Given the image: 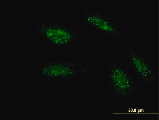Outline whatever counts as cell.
Listing matches in <instances>:
<instances>
[{"instance_id":"6da1fadb","label":"cell","mask_w":159,"mask_h":120,"mask_svg":"<svg viewBox=\"0 0 159 120\" xmlns=\"http://www.w3.org/2000/svg\"><path fill=\"white\" fill-rule=\"evenodd\" d=\"M35 30L44 42L55 48H69L79 36L74 27L57 21L38 24Z\"/></svg>"},{"instance_id":"7a4b0ae2","label":"cell","mask_w":159,"mask_h":120,"mask_svg":"<svg viewBox=\"0 0 159 120\" xmlns=\"http://www.w3.org/2000/svg\"><path fill=\"white\" fill-rule=\"evenodd\" d=\"M88 67L80 64L57 59L42 64L37 71V75L50 80H68L78 73H88Z\"/></svg>"},{"instance_id":"3957f363","label":"cell","mask_w":159,"mask_h":120,"mask_svg":"<svg viewBox=\"0 0 159 120\" xmlns=\"http://www.w3.org/2000/svg\"><path fill=\"white\" fill-rule=\"evenodd\" d=\"M106 78L113 95L116 98L127 97L135 89V83L131 76L120 64L114 62L107 64Z\"/></svg>"},{"instance_id":"277c9868","label":"cell","mask_w":159,"mask_h":120,"mask_svg":"<svg viewBox=\"0 0 159 120\" xmlns=\"http://www.w3.org/2000/svg\"><path fill=\"white\" fill-rule=\"evenodd\" d=\"M84 18L89 26L105 37L120 38L122 36L121 33L123 30L117 21L100 12L86 11Z\"/></svg>"},{"instance_id":"5b68a950","label":"cell","mask_w":159,"mask_h":120,"mask_svg":"<svg viewBox=\"0 0 159 120\" xmlns=\"http://www.w3.org/2000/svg\"><path fill=\"white\" fill-rule=\"evenodd\" d=\"M128 54L129 63L135 75L148 82L155 80V71L145 58L131 48L128 49Z\"/></svg>"}]
</instances>
